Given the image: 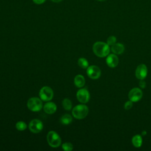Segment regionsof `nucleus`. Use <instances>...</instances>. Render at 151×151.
Instances as JSON below:
<instances>
[{"label": "nucleus", "instance_id": "1", "mask_svg": "<svg viewBox=\"0 0 151 151\" xmlns=\"http://www.w3.org/2000/svg\"><path fill=\"white\" fill-rule=\"evenodd\" d=\"M93 50L97 57H104L109 54L110 48L107 44L101 41H97L93 44Z\"/></svg>", "mask_w": 151, "mask_h": 151}, {"label": "nucleus", "instance_id": "2", "mask_svg": "<svg viewBox=\"0 0 151 151\" xmlns=\"http://www.w3.org/2000/svg\"><path fill=\"white\" fill-rule=\"evenodd\" d=\"M88 113V107L85 104H78L72 110V114L76 119H83L85 118Z\"/></svg>", "mask_w": 151, "mask_h": 151}, {"label": "nucleus", "instance_id": "3", "mask_svg": "<svg viewBox=\"0 0 151 151\" xmlns=\"http://www.w3.org/2000/svg\"><path fill=\"white\" fill-rule=\"evenodd\" d=\"M47 140L48 145L52 147H58L61 143V139L59 134L55 131H50L47 135Z\"/></svg>", "mask_w": 151, "mask_h": 151}, {"label": "nucleus", "instance_id": "4", "mask_svg": "<svg viewBox=\"0 0 151 151\" xmlns=\"http://www.w3.org/2000/svg\"><path fill=\"white\" fill-rule=\"evenodd\" d=\"M27 107L32 111H39L42 107V100L38 97H31L27 101Z\"/></svg>", "mask_w": 151, "mask_h": 151}, {"label": "nucleus", "instance_id": "5", "mask_svg": "<svg viewBox=\"0 0 151 151\" xmlns=\"http://www.w3.org/2000/svg\"><path fill=\"white\" fill-rule=\"evenodd\" d=\"M39 96L42 101H49L53 98L54 92L52 88L50 87L44 86L40 90Z\"/></svg>", "mask_w": 151, "mask_h": 151}, {"label": "nucleus", "instance_id": "6", "mask_svg": "<svg viewBox=\"0 0 151 151\" xmlns=\"http://www.w3.org/2000/svg\"><path fill=\"white\" fill-rule=\"evenodd\" d=\"M28 128L33 133H38L43 129V123L40 120L33 119L29 122Z\"/></svg>", "mask_w": 151, "mask_h": 151}, {"label": "nucleus", "instance_id": "7", "mask_svg": "<svg viewBox=\"0 0 151 151\" xmlns=\"http://www.w3.org/2000/svg\"><path fill=\"white\" fill-rule=\"evenodd\" d=\"M76 97L78 101L81 103H86L90 99V93L86 88H81L76 93Z\"/></svg>", "mask_w": 151, "mask_h": 151}, {"label": "nucleus", "instance_id": "8", "mask_svg": "<svg viewBox=\"0 0 151 151\" xmlns=\"http://www.w3.org/2000/svg\"><path fill=\"white\" fill-rule=\"evenodd\" d=\"M87 74L91 79H97L101 75V71L97 66L93 65L87 67Z\"/></svg>", "mask_w": 151, "mask_h": 151}, {"label": "nucleus", "instance_id": "9", "mask_svg": "<svg viewBox=\"0 0 151 151\" xmlns=\"http://www.w3.org/2000/svg\"><path fill=\"white\" fill-rule=\"evenodd\" d=\"M142 97V91L139 88H132L129 93V98L132 102H136Z\"/></svg>", "mask_w": 151, "mask_h": 151}, {"label": "nucleus", "instance_id": "10", "mask_svg": "<svg viewBox=\"0 0 151 151\" xmlns=\"http://www.w3.org/2000/svg\"><path fill=\"white\" fill-rule=\"evenodd\" d=\"M147 69L146 66L143 64H140L136 70V77L139 80H143L147 76Z\"/></svg>", "mask_w": 151, "mask_h": 151}, {"label": "nucleus", "instance_id": "11", "mask_svg": "<svg viewBox=\"0 0 151 151\" xmlns=\"http://www.w3.org/2000/svg\"><path fill=\"white\" fill-rule=\"evenodd\" d=\"M43 109H44V111L47 114H52L56 111L57 106L54 103L48 101L44 104V106L43 107Z\"/></svg>", "mask_w": 151, "mask_h": 151}, {"label": "nucleus", "instance_id": "12", "mask_svg": "<svg viewBox=\"0 0 151 151\" xmlns=\"http://www.w3.org/2000/svg\"><path fill=\"white\" fill-rule=\"evenodd\" d=\"M106 63L110 67H115L119 63V58L115 54H110L106 58Z\"/></svg>", "mask_w": 151, "mask_h": 151}, {"label": "nucleus", "instance_id": "13", "mask_svg": "<svg viewBox=\"0 0 151 151\" xmlns=\"http://www.w3.org/2000/svg\"><path fill=\"white\" fill-rule=\"evenodd\" d=\"M74 83L77 87L81 88L85 84V78L82 75L77 74L74 77Z\"/></svg>", "mask_w": 151, "mask_h": 151}, {"label": "nucleus", "instance_id": "14", "mask_svg": "<svg viewBox=\"0 0 151 151\" xmlns=\"http://www.w3.org/2000/svg\"><path fill=\"white\" fill-rule=\"evenodd\" d=\"M111 51L114 54H120L124 52V47L123 44L120 43H115L111 45Z\"/></svg>", "mask_w": 151, "mask_h": 151}, {"label": "nucleus", "instance_id": "15", "mask_svg": "<svg viewBox=\"0 0 151 151\" xmlns=\"http://www.w3.org/2000/svg\"><path fill=\"white\" fill-rule=\"evenodd\" d=\"M72 120H73L72 116L69 114H65L63 115L60 118V122L61 123V124L64 125H67L70 124Z\"/></svg>", "mask_w": 151, "mask_h": 151}, {"label": "nucleus", "instance_id": "16", "mask_svg": "<svg viewBox=\"0 0 151 151\" xmlns=\"http://www.w3.org/2000/svg\"><path fill=\"white\" fill-rule=\"evenodd\" d=\"M132 143L136 147H139L142 144V139L140 135L136 134L132 138Z\"/></svg>", "mask_w": 151, "mask_h": 151}, {"label": "nucleus", "instance_id": "17", "mask_svg": "<svg viewBox=\"0 0 151 151\" xmlns=\"http://www.w3.org/2000/svg\"><path fill=\"white\" fill-rule=\"evenodd\" d=\"M63 107L66 110H70L72 109V103L69 99L65 98L62 101Z\"/></svg>", "mask_w": 151, "mask_h": 151}, {"label": "nucleus", "instance_id": "18", "mask_svg": "<svg viewBox=\"0 0 151 151\" xmlns=\"http://www.w3.org/2000/svg\"><path fill=\"white\" fill-rule=\"evenodd\" d=\"M78 65L82 68L86 69L88 67V61L84 58H80L78 60Z\"/></svg>", "mask_w": 151, "mask_h": 151}, {"label": "nucleus", "instance_id": "19", "mask_svg": "<svg viewBox=\"0 0 151 151\" xmlns=\"http://www.w3.org/2000/svg\"><path fill=\"white\" fill-rule=\"evenodd\" d=\"M27 124L23 121H19L15 124V127L19 131H23L27 129Z\"/></svg>", "mask_w": 151, "mask_h": 151}, {"label": "nucleus", "instance_id": "20", "mask_svg": "<svg viewBox=\"0 0 151 151\" xmlns=\"http://www.w3.org/2000/svg\"><path fill=\"white\" fill-rule=\"evenodd\" d=\"M62 149L66 151H71L73 149V146L70 142H65L62 145Z\"/></svg>", "mask_w": 151, "mask_h": 151}, {"label": "nucleus", "instance_id": "21", "mask_svg": "<svg viewBox=\"0 0 151 151\" xmlns=\"http://www.w3.org/2000/svg\"><path fill=\"white\" fill-rule=\"evenodd\" d=\"M116 42V38L114 36H110L107 40V44L109 45H113Z\"/></svg>", "mask_w": 151, "mask_h": 151}, {"label": "nucleus", "instance_id": "22", "mask_svg": "<svg viewBox=\"0 0 151 151\" xmlns=\"http://www.w3.org/2000/svg\"><path fill=\"white\" fill-rule=\"evenodd\" d=\"M132 106H133V103L131 100L126 102L124 104V109L126 110L130 109Z\"/></svg>", "mask_w": 151, "mask_h": 151}, {"label": "nucleus", "instance_id": "23", "mask_svg": "<svg viewBox=\"0 0 151 151\" xmlns=\"http://www.w3.org/2000/svg\"><path fill=\"white\" fill-rule=\"evenodd\" d=\"M139 86L142 88H144L146 86V83L145 81H143V80H140V82H139Z\"/></svg>", "mask_w": 151, "mask_h": 151}, {"label": "nucleus", "instance_id": "24", "mask_svg": "<svg viewBox=\"0 0 151 151\" xmlns=\"http://www.w3.org/2000/svg\"><path fill=\"white\" fill-rule=\"evenodd\" d=\"M45 0H33L34 2L37 4H41L45 2Z\"/></svg>", "mask_w": 151, "mask_h": 151}, {"label": "nucleus", "instance_id": "25", "mask_svg": "<svg viewBox=\"0 0 151 151\" xmlns=\"http://www.w3.org/2000/svg\"><path fill=\"white\" fill-rule=\"evenodd\" d=\"M52 2H59L60 1H61L62 0H51Z\"/></svg>", "mask_w": 151, "mask_h": 151}, {"label": "nucleus", "instance_id": "26", "mask_svg": "<svg viewBox=\"0 0 151 151\" xmlns=\"http://www.w3.org/2000/svg\"><path fill=\"white\" fill-rule=\"evenodd\" d=\"M97 1H104L106 0H97Z\"/></svg>", "mask_w": 151, "mask_h": 151}]
</instances>
